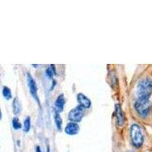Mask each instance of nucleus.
I'll return each mask as SVG.
<instances>
[{
	"label": "nucleus",
	"mask_w": 152,
	"mask_h": 152,
	"mask_svg": "<svg viewBox=\"0 0 152 152\" xmlns=\"http://www.w3.org/2000/svg\"><path fill=\"white\" fill-rule=\"evenodd\" d=\"M12 126L15 129H19L21 128V123L17 117L13 118V119H12Z\"/></svg>",
	"instance_id": "15"
},
{
	"label": "nucleus",
	"mask_w": 152,
	"mask_h": 152,
	"mask_svg": "<svg viewBox=\"0 0 152 152\" xmlns=\"http://www.w3.org/2000/svg\"><path fill=\"white\" fill-rule=\"evenodd\" d=\"M23 128H24V131L25 132H29L30 129H31V118H30L29 116L26 117V119L24 120Z\"/></svg>",
	"instance_id": "13"
},
{
	"label": "nucleus",
	"mask_w": 152,
	"mask_h": 152,
	"mask_svg": "<svg viewBox=\"0 0 152 152\" xmlns=\"http://www.w3.org/2000/svg\"><path fill=\"white\" fill-rule=\"evenodd\" d=\"M65 98L63 94H59L58 97H57L56 100V108L57 111L58 112H61V111L63 110V108H64L65 105Z\"/></svg>",
	"instance_id": "9"
},
{
	"label": "nucleus",
	"mask_w": 152,
	"mask_h": 152,
	"mask_svg": "<svg viewBox=\"0 0 152 152\" xmlns=\"http://www.w3.org/2000/svg\"><path fill=\"white\" fill-rule=\"evenodd\" d=\"M79 126L75 122H70V123H68L66 126V129H65V132H66V134L70 135H76L79 132Z\"/></svg>",
	"instance_id": "8"
},
{
	"label": "nucleus",
	"mask_w": 152,
	"mask_h": 152,
	"mask_svg": "<svg viewBox=\"0 0 152 152\" xmlns=\"http://www.w3.org/2000/svg\"><path fill=\"white\" fill-rule=\"evenodd\" d=\"M138 98H149L152 93V80L145 78L141 80L137 86Z\"/></svg>",
	"instance_id": "1"
},
{
	"label": "nucleus",
	"mask_w": 152,
	"mask_h": 152,
	"mask_svg": "<svg viewBox=\"0 0 152 152\" xmlns=\"http://www.w3.org/2000/svg\"><path fill=\"white\" fill-rule=\"evenodd\" d=\"M36 152H41L40 148L39 147V146H37V147H36Z\"/></svg>",
	"instance_id": "16"
},
{
	"label": "nucleus",
	"mask_w": 152,
	"mask_h": 152,
	"mask_svg": "<svg viewBox=\"0 0 152 152\" xmlns=\"http://www.w3.org/2000/svg\"><path fill=\"white\" fill-rule=\"evenodd\" d=\"M27 75H28L27 76V81H28V88H29L30 92H31V95L33 96L34 98L36 100V101H37L38 104H40V99H39L37 94V87L36 82H35L34 79L32 75L30 73H28Z\"/></svg>",
	"instance_id": "5"
},
{
	"label": "nucleus",
	"mask_w": 152,
	"mask_h": 152,
	"mask_svg": "<svg viewBox=\"0 0 152 152\" xmlns=\"http://www.w3.org/2000/svg\"><path fill=\"white\" fill-rule=\"evenodd\" d=\"M84 116V108L81 106L75 107L70 110L69 113V119L72 122H80Z\"/></svg>",
	"instance_id": "4"
},
{
	"label": "nucleus",
	"mask_w": 152,
	"mask_h": 152,
	"mask_svg": "<svg viewBox=\"0 0 152 152\" xmlns=\"http://www.w3.org/2000/svg\"><path fill=\"white\" fill-rule=\"evenodd\" d=\"M54 120H55L56 126L57 129L59 130L62 129V120L61 118L60 115H59L58 111H56L55 114H54Z\"/></svg>",
	"instance_id": "11"
},
{
	"label": "nucleus",
	"mask_w": 152,
	"mask_h": 152,
	"mask_svg": "<svg viewBox=\"0 0 152 152\" xmlns=\"http://www.w3.org/2000/svg\"><path fill=\"white\" fill-rule=\"evenodd\" d=\"M115 114H116V121L119 126H123L125 123V115L123 109L119 104L115 105Z\"/></svg>",
	"instance_id": "6"
},
{
	"label": "nucleus",
	"mask_w": 152,
	"mask_h": 152,
	"mask_svg": "<svg viewBox=\"0 0 152 152\" xmlns=\"http://www.w3.org/2000/svg\"><path fill=\"white\" fill-rule=\"evenodd\" d=\"M135 108L140 116L146 117L150 114L151 104L149 98H138L135 103Z\"/></svg>",
	"instance_id": "3"
},
{
	"label": "nucleus",
	"mask_w": 152,
	"mask_h": 152,
	"mask_svg": "<svg viewBox=\"0 0 152 152\" xmlns=\"http://www.w3.org/2000/svg\"><path fill=\"white\" fill-rule=\"evenodd\" d=\"M77 100H78L79 105L85 109L90 108L91 106V101L90 100V99L82 93H79L77 95Z\"/></svg>",
	"instance_id": "7"
},
{
	"label": "nucleus",
	"mask_w": 152,
	"mask_h": 152,
	"mask_svg": "<svg viewBox=\"0 0 152 152\" xmlns=\"http://www.w3.org/2000/svg\"><path fill=\"white\" fill-rule=\"evenodd\" d=\"M54 73H56V68L54 67L53 65H51V66H49L47 69V70H46V74H47V75L48 76L49 78H52Z\"/></svg>",
	"instance_id": "14"
},
{
	"label": "nucleus",
	"mask_w": 152,
	"mask_h": 152,
	"mask_svg": "<svg viewBox=\"0 0 152 152\" xmlns=\"http://www.w3.org/2000/svg\"><path fill=\"white\" fill-rule=\"evenodd\" d=\"M2 94H3L4 97L6 100H9V99L12 98V92H11L10 88H8V87L3 86V88H2Z\"/></svg>",
	"instance_id": "12"
},
{
	"label": "nucleus",
	"mask_w": 152,
	"mask_h": 152,
	"mask_svg": "<svg viewBox=\"0 0 152 152\" xmlns=\"http://www.w3.org/2000/svg\"><path fill=\"white\" fill-rule=\"evenodd\" d=\"M130 137L133 145L136 148L141 147L144 143V135L142 129L138 124L134 123L130 128Z\"/></svg>",
	"instance_id": "2"
},
{
	"label": "nucleus",
	"mask_w": 152,
	"mask_h": 152,
	"mask_svg": "<svg viewBox=\"0 0 152 152\" xmlns=\"http://www.w3.org/2000/svg\"><path fill=\"white\" fill-rule=\"evenodd\" d=\"M12 107H13V112L15 114H18L21 113L22 107H21V104L18 97H15L12 103Z\"/></svg>",
	"instance_id": "10"
}]
</instances>
